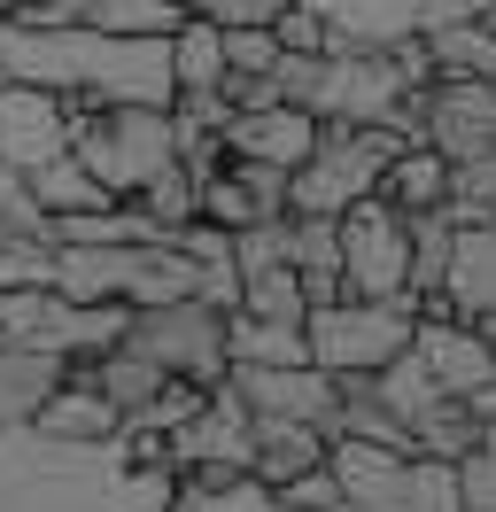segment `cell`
I'll return each mask as SVG.
<instances>
[{
  "instance_id": "obj_1",
  "label": "cell",
  "mask_w": 496,
  "mask_h": 512,
  "mask_svg": "<svg viewBox=\"0 0 496 512\" xmlns=\"http://www.w3.org/2000/svg\"><path fill=\"white\" fill-rule=\"evenodd\" d=\"M396 148H411L403 125H318L310 156L287 171V218H341L349 202L380 194Z\"/></svg>"
},
{
  "instance_id": "obj_2",
  "label": "cell",
  "mask_w": 496,
  "mask_h": 512,
  "mask_svg": "<svg viewBox=\"0 0 496 512\" xmlns=\"http://www.w3.org/2000/svg\"><path fill=\"white\" fill-rule=\"evenodd\" d=\"M171 109H148V101H109V109H93L70 125V156L93 171V187L109 194V202H132V194L148 187L171 156Z\"/></svg>"
},
{
  "instance_id": "obj_3",
  "label": "cell",
  "mask_w": 496,
  "mask_h": 512,
  "mask_svg": "<svg viewBox=\"0 0 496 512\" xmlns=\"http://www.w3.org/2000/svg\"><path fill=\"white\" fill-rule=\"evenodd\" d=\"M326 474L341 481V512H458V481L434 458L380 443H349L326 435Z\"/></svg>"
},
{
  "instance_id": "obj_4",
  "label": "cell",
  "mask_w": 496,
  "mask_h": 512,
  "mask_svg": "<svg viewBox=\"0 0 496 512\" xmlns=\"http://www.w3.org/2000/svg\"><path fill=\"white\" fill-rule=\"evenodd\" d=\"M225 303L210 295H179V303H140L124 311V350L148 357L163 381H194V388H217L225 381Z\"/></svg>"
},
{
  "instance_id": "obj_5",
  "label": "cell",
  "mask_w": 496,
  "mask_h": 512,
  "mask_svg": "<svg viewBox=\"0 0 496 512\" xmlns=\"http://www.w3.org/2000/svg\"><path fill=\"white\" fill-rule=\"evenodd\" d=\"M411 303H357V295H334V303H310L303 311V350L318 373L334 381H357V373H380L388 357L411 350Z\"/></svg>"
},
{
  "instance_id": "obj_6",
  "label": "cell",
  "mask_w": 496,
  "mask_h": 512,
  "mask_svg": "<svg viewBox=\"0 0 496 512\" xmlns=\"http://www.w3.org/2000/svg\"><path fill=\"white\" fill-rule=\"evenodd\" d=\"M334 241H341V295L357 303H403V280H411V225L365 194L334 218Z\"/></svg>"
},
{
  "instance_id": "obj_7",
  "label": "cell",
  "mask_w": 496,
  "mask_h": 512,
  "mask_svg": "<svg viewBox=\"0 0 496 512\" xmlns=\"http://www.w3.org/2000/svg\"><path fill=\"white\" fill-rule=\"evenodd\" d=\"M163 466H171V481H210V489L248 474V412L233 404L225 381L210 388V404L186 419V427L163 435Z\"/></svg>"
},
{
  "instance_id": "obj_8",
  "label": "cell",
  "mask_w": 496,
  "mask_h": 512,
  "mask_svg": "<svg viewBox=\"0 0 496 512\" xmlns=\"http://www.w3.org/2000/svg\"><path fill=\"white\" fill-rule=\"evenodd\" d=\"M225 388L248 419H303V427H334L341 381L318 365H225Z\"/></svg>"
},
{
  "instance_id": "obj_9",
  "label": "cell",
  "mask_w": 496,
  "mask_h": 512,
  "mask_svg": "<svg viewBox=\"0 0 496 512\" xmlns=\"http://www.w3.org/2000/svg\"><path fill=\"white\" fill-rule=\"evenodd\" d=\"M70 156V109L47 86H0V163L8 171H39V163Z\"/></svg>"
},
{
  "instance_id": "obj_10",
  "label": "cell",
  "mask_w": 496,
  "mask_h": 512,
  "mask_svg": "<svg viewBox=\"0 0 496 512\" xmlns=\"http://www.w3.org/2000/svg\"><path fill=\"white\" fill-rule=\"evenodd\" d=\"M411 357L427 365V381L442 388V396H465V404H481L496 388V357H489V342L473 334V319H419L411 326Z\"/></svg>"
},
{
  "instance_id": "obj_11",
  "label": "cell",
  "mask_w": 496,
  "mask_h": 512,
  "mask_svg": "<svg viewBox=\"0 0 496 512\" xmlns=\"http://www.w3.org/2000/svg\"><path fill=\"white\" fill-rule=\"evenodd\" d=\"M31 435H39V443H62V450H117L124 419H117V404L93 388L86 365H70V373H62V388L39 404Z\"/></svg>"
},
{
  "instance_id": "obj_12",
  "label": "cell",
  "mask_w": 496,
  "mask_h": 512,
  "mask_svg": "<svg viewBox=\"0 0 496 512\" xmlns=\"http://www.w3.org/2000/svg\"><path fill=\"white\" fill-rule=\"evenodd\" d=\"M217 140H225V163H272V171H295V163L310 156V140H318V117L287 109V101H272V109H233Z\"/></svg>"
},
{
  "instance_id": "obj_13",
  "label": "cell",
  "mask_w": 496,
  "mask_h": 512,
  "mask_svg": "<svg viewBox=\"0 0 496 512\" xmlns=\"http://www.w3.org/2000/svg\"><path fill=\"white\" fill-rule=\"evenodd\" d=\"M326 466V427L303 419H248V481L256 489H287L295 474Z\"/></svg>"
},
{
  "instance_id": "obj_14",
  "label": "cell",
  "mask_w": 496,
  "mask_h": 512,
  "mask_svg": "<svg viewBox=\"0 0 496 512\" xmlns=\"http://www.w3.org/2000/svg\"><path fill=\"white\" fill-rule=\"evenodd\" d=\"M62 373H70V357L39 350V342H0V435L31 427L39 404L62 388Z\"/></svg>"
},
{
  "instance_id": "obj_15",
  "label": "cell",
  "mask_w": 496,
  "mask_h": 512,
  "mask_svg": "<svg viewBox=\"0 0 496 512\" xmlns=\"http://www.w3.org/2000/svg\"><path fill=\"white\" fill-rule=\"evenodd\" d=\"M442 295L458 303V319H489V311H496V218L450 225V272H442Z\"/></svg>"
},
{
  "instance_id": "obj_16",
  "label": "cell",
  "mask_w": 496,
  "mask_h": 512,
  "mask_svg": "<svg viewBox=\"0 0 496 512\" xmlns=\"http://www.w3.org/2000/svg\"><path fill=\"white\" fill-rule=\"evenodd\" d=\"M326 16V55H357V47H388V39L411 32V8L419 0H303Z\"/></svg>"
},
{
  "instance_id": "obj_17",
  "label": "cell",
  "mask_w": 496,
  "mask_h": 512,
  "mask_svg": "<svg viewBox=\"0 0 496 512\" xmlns=\"http://www.w3.org/2000/svg\"><path fill=\"white\" fill-rule=\"evenodd\" d=\"M380 202H388L396 218H427V210H442V202H450V156H434L427 140L396 148L388 171H380Z\"/></svg>"
},
{
  "instance_id": "obj_18",
  "label": "cell",
  "mask_w": 496,
  "mask_h": 512,
  "mask_svg": "<svg viewBox=\"0 0 496 512\" xmlns=\"http://www.w3.org/2000/svg\"><path fill=\"white\" fill-rule=\"evenodd\" d=\"M287 272L303 280L310 303H334V295H341V241H334V218H287Z\"/></svg>"
},
{
  "instance_id": "obj_19",
  "label": "cell",
  "mask_w": 496,
  "mask_h": 512,
  "mask_svg": "<svg viewBox=\"0 0 496 512\" xmlns=\"http://www.w3.org/2000/svg\"><path fill=\"white\" fill-rule=\"evenodd\" d=\"M481 443V412L465 396H434L427 412L411 419V458H434V466H458L465 450Z\"/></svg>"
},
{
  "instance_id": "obj_20",
  "label": "cell",
  "mask_w": 496,
  "mask_h": 512,
  "mask_svg": "<svg viewBox=\"0 0 496 512\" xmlns=\"http://www.w3.org/2000/svg\"><path fill=\"white\" fill-rule=\"evenodd\" d=\"M86 373H93V388L117 404V419H140L155 396H163V373H155L148 357H132L124 342H117V350H101V357H86Z\"/></svg>"
},
{
  "instance_id": "obj_21",
  "label": "cell",
  "mask_w": 496,
  "mask_h": 512,
  "mask_svg": "<svg viewBox=\"0 0 496 512\" xmlns=\"http://www.w3.org/2000/svg\"><path fill=\"white\" fill-rule=\"evenodd\" d=\"M434 78H496V16L489 24H450V32H419Z\"/></svg>"
},
{
  "instance_id": "obj_22",
  "label": "cell",
  "mask_w": 496,
  "mask_h": 512,
  "mask_svg": "<svg viewBox=\"0 0 496 512\" xmlns=\"http://www.w3.org/2000/svg\"><path fill=\"white\" fill-rule=\"evenodd\" d=\"M233 311H241V319H272V326H303L310 295H303V280H295L287 264H264V272H241Z\"/></svg>"
},
{
  "instance_id": "obj_23",
  "label": "cell",
  "mask_w": 496,
  "mask_h": 512,
  "mask_svg": "<svg viewBox=\"0 0 496 512\" xmlns=\"http://www.w3.org/2000/svg\"><path fill=\"white\" fill-rule=\"evenodd\" d=\"M163 55H171V94H202L225 78V55H217V24L202 16H179V32L163 39Z\"/></svg>"
},
{
  "instance_id": "obj_24",
  "label": "cell",
  "mask_w": 496,
  "mask_h": 512,
  "mask_svg": "<svg viewBox=\"0 0 496 512\" xmlns=\"http://www.w3.org/2000/svg\"><path fill=\"white\" fill-rule=\"evenodd\" d=\"M24 187H31V202H39L47 218H78V210H101V202H109L78 156H55V163H39V171H24Z\"/></svg>"
},
{
  "instance_id": "obj_25",
  "label": "cell",
  "mask_w": 496,
  "mask_h": 512,
  "mask_svg": "<svg viewBox=\"0 0 496 512\" xmlns=\"http://www.w3.org/2000/svg\"><path fill=\"white\" fill-rule=\"evenodd\" d=\"M442 218H450V225H481V218H496V140L481 148V156L450 163V202H442Z\"/></svg>"
},
{
  "instance_id": "obj_26",
  "label": "cell",
  "mask_w": 496,
  "mask_h": 512,
  "mask_svg": "<svg viewBox=\"0 0 496 512\" xmlns=\"http://www.w3.org/2000/svg\"><path fill=\"white\" fill-rule=\"evenodd\" d=\"M372 396H380V404L396 412V427H403V435H411V419L427 412V404H434V396H442V388L427 381V365H419V357L403 350V357H388V365L372 373Z\"/></svg>"
},
{
  "instance_id": "obj_27",
  "label": "cell",
  "mask_w": 496,
  "mask_h": 512,
  "mask_svg": "<svg viewBox=\"0 0 496 512\" xmlns=\"http://www.w3.org/2000/svg\"><path fill=\"white\" fill-rule=\"evenodd\" d=\"M132 210H140V218L155 225V241H171L179 225H194V179H186L179 163H163V171H155L148 187L132 194Z\"/></svg>"
},
{
  "instance_id": "obj_28",
  "label": "cell",
  "mask_w": 496,
  "mask_h": 512,
  "mask_svg": "<svg viewBox=\"0 0 496 512\" xmlns=\"http://www.w3.org/2000/svg\"><path fill=\"white\" fill-rule=\"evenodd\" d=\"M0 288H55V241L16 233V241L0 249Z\"/></svg>"
},
{
  "instance_id": "obj_29",
  "label": "cell",
  "mask_w": 496,
  "mask_h": 512,
  "mask_svg": "<svg viewBox=\"0 0 496 512\" xmlns=\"http://www.w3.org/2000/svg\"><path fill=\"white\" fill-rule=\"evenodd\" d=\"M272 39H279V55H326V16L318 8H303V0H279V16H272Z\"/></svg>"
},
{
  "instance_id": "obj_30",
  "label": "cell",
  "mask_w": 496,
  "mask_h": 512,
  "mask_svg": "<svg viewBox=\"0 0 496 512\" xmlns=\"http://www.w3.org/2000/svg\"><path fill=\"white\" fill-rule=\"evenodd\" d=\"M450 481H458V512H496V450H465L458 466H450Z\"/></svg>"
},
{
  "instance_id": "obj_31",
  "label": "cell",
  "mask_w": 496,
  "mask_h": 512,
  "mask_svg": "<svg viewBox=\"0 0 496 512\" xmlns=\"http://www.w3.org/2000/svg\"><path fill=\"white\" fill-rule=\"evenodd\" d=\"M496 0H419L411 8V32H450V24H489Z\"/></svg>"
},
{
  "instance_id": "obj_32",
  "label": "cell",
  "mask_w": 496,
  "mask_h": 512,
  "mask_svg": "<svg viewBox=\"0 0 496 512\" xmlns=\"http://www.w3.org/2000/svg\"><path fill=\"white\" fill-rule=\"evenodd\" d=\"M279 497H287V505H303V512H341V481L326 474V466H310V474H295Z\"/></svg>"
},
{
  "instance_id": "obj_33",
  "label": "cell",
  "mask_w": 496,
  "mask_h": 512,
  "mask_svg": "<svg viewBox=\"0 0 496 512\" xmlns=\"http://www.w3.org/2000/svg\"><path fill=\"white\" fill-rule=\"evenodd\" d=\"M217 94H225V109H272L279 86L272 78H217Z\"/></svg>"
},
{
  "instance_id": "obj_34",
  "label": "cell",
  "mask_w": 496,
  "mask_h": 512,
  "mask_svg": "<svg viewBox=\"0 0 496 512\" xmlns=\"http://www.w3.org/2000/svg\"><path fill=\"white\" fill-rule=\"evenodd\" d=\"M248 512H303V505H287L279 489H248Z\"/></svg>"
},
{
  "instance_id": "obj_35",
  "label": "cell",
  "mask_w": 496,
  "mask_h": 512,
  "mask_svg": "<svg viewBox=\"0 0 496 512\" xmlns=\"http://www.w3.org/2000/svg\"><path fill=\"white\" fill-rule=\"evenodd\" d=\"M473 412H481V450H496V388L481 396V404H473Z\"/></svg>"
},
{
  "instance_id": "obj_36",
  "label": "cell",
  "mask_w": 496,
  "mask_h": 512,
  "mask_svg": "<svg viewBox=\"0 0 496 512\" xmlns=\"http://www.w3.org/2000/svg\"><path fill=\"white\" fill-rule=\"evenodd\" d=\"M473 334H481V342H489V357H496V311H489V319H473Z\"/></svg>"
},
{
  "instance_id": "obj_37",
  "label": "cell",
  "mask_w": 496,
  "mask_h": 512,
  "mask_svg": "<svg viewBox=\"0 0 496 512\" xmlns=\"http://www.w3.org/2000/svg\"><path fill=\"white\" fill-rule=\"evenodd\" d=\"M8 241H16V225H8V218H0V249H8Z\"/></svg>"
},
{
  "instance_id": "obj_38",
  "label": "cell",
  "mask_w": 496,
  "mask_h": 512,
  "mask_svg": "<svg viewBox=\"0 0 496 512\" xmlns=\"http://www.w3.org/2000/svg\"><path fill=\"white\" fill-rule=\"evenodd\" d=\"M0 16H16V0H0Z\"/></svg>"
},
{
  "instance_id": "obj_39",
  "label": "cell",
  "mask_w": 496,
  "mask_h": 512,
  "mask_svg": "<svg viewBox=\"0 0 496 512\" xmlns=\"http://www.w3.org/2000/svg\"><path fill=\"white\" fill-rule=\"evenodd\" d=\"M489 94H496V78H489Z\"/></svg>"
}]
</instances>
